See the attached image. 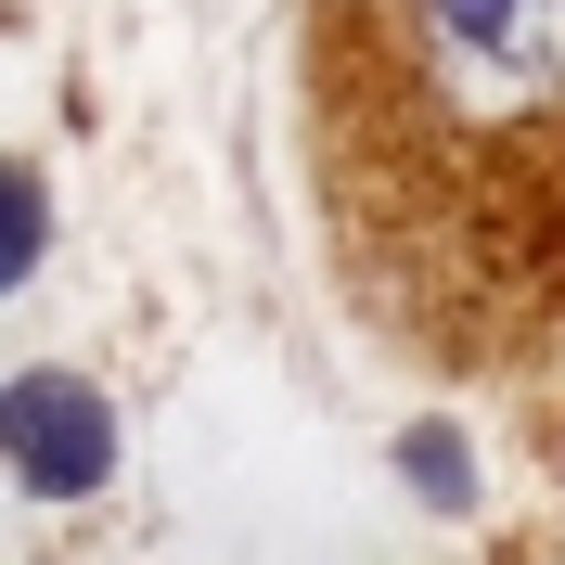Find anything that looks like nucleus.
<instances>
[{"mask_svg": "<svg viewBox=\"0 0 565 565\" xmlns=\"http://www.w3.org/2000/svg\"><path fill=\"white\" fill-rule=\"evenodd\" d=\"M348 309L462 386L565 373V0H296Z\"/></svg>", "mask_w": 565, "mask_h": 565, "instance_id": "obj_1", "label": "nucleus"}, {"mask_svg": "<svg viewBox=\"0 0 565 565\" xmlns=\"http://www.w3.org/2000/svg\"><path fill=\"white\" fill-rule=\"evenodd\" d=\"M0 450H13V476H26L39 501H77V489H104L116 424H104V398L77 386V373H13V398H0Z\"/></svg>", "mask_w": 565, "mask_h": 565, "instance_id": "obj_2", "label": "nucleus"}, {"mask_svg": "<svg viewBox=\"0 0 565 565\" xmlns=\"http://www.w3.org/2000/svg\"><path fill=\"white\" fill-rule=\"evenodd\" d=\"M398 462H412V489L437 501V514H462V489H476V476H462V437H450V424H412V437H398Z\"/></svg>", "mask_w": 565, "mask_h": 565, "instance_id": "obj_3", "label": "nucleus"}, {"mask_svg": "<svg viewBox=\"0 0 565 565\" xmlns=\"http://www.w3.org/2000/svg\"><path fill=\"white\" fill-rule=\"evenodd\" d=\"M0 270H13V282L39 270V168H13V180H0Z\"/></svg>", "mask_w": 565, "mask_h": 565, "instance_id": "obj_4", "label": "nucleus"}]
</instances>
